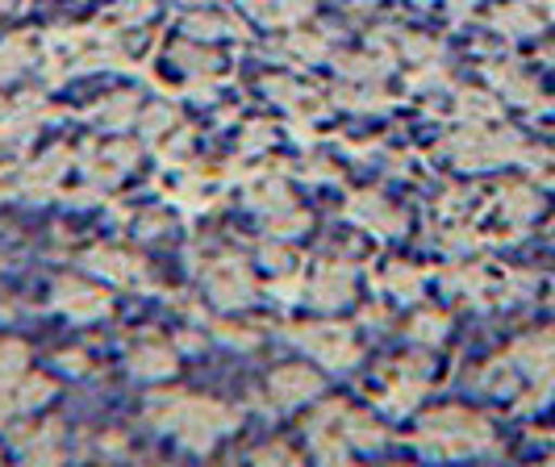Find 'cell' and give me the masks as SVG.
<instances>
[{"label":"cell","instance_id":"1","mask_svg":"<svg viewBox=\"0 0 555 467\" xmlns=\"http://www.w3.org/2000/svg\"><path fill=\"white\" fill-rule=\"evenodd\" d=\"M146 421L171 430L189 451H209L225 430H234V410H225L214 397H189V392H155L146 405Z\"/></svg>","mask_w":555,"mask_h":467},{"label":"cell","instance_id":"2","mask_svg":"<svg viewBox=\"0 0 555 467\" xmlns=\"http://www.w3.org/2000/svg\"><path fill=\"white\" fill-rule=\"evenodd\" d=\"M414 446L426 459H460V455H489L493 451V430L485 417H476L468 410H435L430 417H422Z\"/></svg>","mask_w":555,"mask_h":467},{"label":"cell","instance_id":"3","mask_svg":"<svg viewBox=\"0 0 555 467\" xmlns=\"http://www.w3.org/2000/svg\"><path fill=\"white\" fill-rule=\"evenodd\" d=\"M443 155H451L460 167H498L522 159L527 142L518 130H493L489 121H473V126H464V130L447 138Z\"/></svg>","mask_w":555,"mask_h":467},{"label":"cell","instance_id":"4","mask_svg":"<svg viewBox=\"0 0 555 467\" xmlns=\"http://www.w3.org/2000/svg\"><path fill=\"white\" fill-rule=\"evenodd\" d=\"M284 338H288L297 351H306V355H313L318 363L334 367V372H343V367H351V363L360 359V342H356V334L347 330V326L306 322V326H288Z\"/></svg>","mask_w":555,"mask_h":467},{"label":"cell","instance_id":"5","mask_svg":"<svg viewBox=\"0 0 555 467\" xmlns=\"http://www.w3.org/2000/svg\"><path fill=\"white\" fill-rule=\"evenodd\" d=\"M509 359H514V367L522 372V380L530 385L527 405H539L555 388V330H539L518 338Z\"/></svg>","mask_w":555,"mask_h":467},{"label":"cell","instance_id":"6","mask_svg":"<svg viewBox=\"0 0 555 467\" xmlns=\"http://www.w3.org/2000/svg\"><path fill=\"white\" fill-rule=\"evenodd\" d=\"M205 293L218 309H247L255 301V275L238 255H218L201 268Z\"/></svg>","mask_w":555,"mask_h":467},{"label":"cell","instance_id":"7","mask_svg":"<svg viewBox=\"0 0 555 467\" xmlns=\"http://www.w3.org/2000/svg\"><path fill=\"white\" fill-rule=\"evenodd\" d=\"M430 376H435V363L426 355H405L397 363V372H392L389 388H385V410L389 413H410L426 397V388H430Z\"/></svg>","mask_w":555,"mask_h":467},{"label":"cell","instance_id":"8","mask_svg":"<svg viewBox=\"0 0 555 467\" xmlns=\"http://www.w3.org/2000/svg\"><path fill=\"white\" fill-rule=\"evenodd\" d=\"M343 413H347L343 401H326L322 410L309 417V426H306L313 455L326 459V464H347V459H351V442L343 434Z\"/></svg>","mask_w":555,"mask_h":467},{"label":"cell","instance_id":"9","mask_svg":"<svg viewBox=\"0 0 555 467\" xmlns=\"http://www.w3.org/2000/svg\"><path fill=\"white\" fill-rule=\"evenodd\" d=\"M134 164H139V146L134 142H109V146H88L80 167L92 184L109 189V184H121L134 171Z\"/></svg>","mask_w":555,"mask_h":467},{"label":"cell","instance_id":"10","mask_svg":"<svg viewBox=\"0 0 555 467\" xmlns=\"http://www.w3.org/2000/svg\"><path fill=\"white\" fill-rule=\"evenodd\" d=\"M318 392H322V376L306 363H284L268 380V397H272L276 410H297V405L313 401Z\"/></svg>","mask_w":555,"mask_h":467},{"label":"cell","instance_id":"11","mask_svg":"<svg viewBox=\"0 0 555 467\" xmlns=\"http://www.w3.org/2000/svg\"><path fill=\"white\" fill-rule=\"evenodd\" d=\"M109 297H105V288H96V284H88V280H59L55 284V309L59 313H67L72 322H96V317H105L109 313Z\"/></svg>","mask_w":555,"mask_h":467},{"label":"cell","instance_id":"12","mask_svg":"<svg viewBox=\"0 0 555 467\" xmlns=\"http://www.w3.org/2000/svg\"><path fill=\"white\" fill-rule=\"evenodd\" d=\"M356 297V268L351 263H343V259H331V263H322L313 280H309V301L318 304V309H343V304Z\"/></svg>","mask_w":555,"mask_h":467},{"label":"cell","instance_id":"13","mask_svg":"<svg viewBox=\"0 0 555 467\" xmlns=\"http://www.w3.org/2000/svg\"><path fill=\"white\" fill-rule=\"evenodd\" d=\"M263 92L276 101L280 109H288L297 121H309V117H322V113L331 109V96H322V92H313L306 83H297L293 76H268L263 80Z\"/></svg>","mask_w":555,"mask_h":467},{"label":"cell","instance_id":"14","mask_svg":"<svg viewBox=\"0 0 555 467\" xmlns=\"http://www.w3.org/2000/svg\"><path fill=\"white\" fill-rule=\"evenodd\" d=\"M347 218L376 234H401V225H405V213L380 193H356L347 200Z\"/></svg>","mask_w":555,"mask_h":467},{"label":"cell","instance_id":"15","mask_svg":"<svg viewBox=\"0 0 555 467\" xmlns=\"http://www.w3.org/2000/svg\"><path fill=\"white\" fill-rule=\"evenodd\" d=\"M72 164H76V155H72L67 146L47 151L42 159H34V164L22 171V193L34 196V200H47V196L63 184V176H67V167H72Z\"/></svg>","mask_w":555,"mask_h":467},{"label":"cell","instance_id":"16","mask_svg":"<svg viewBox=\"0 0 555 467\" xmlns=\"http://www.w3.org/2000/svg\"><path fill=\"white\" fill-rule=\"evenodd\" d=\"M83 268L101 280H113V284H142L146 280V263L130 250L117 247H92L83 255Z\"/></svg>","mask_w":555,"mask_h":467},{"label":"cell","instance_id":"17","mask_svg":"<svg viewBox=\"0 0 555 467\" xmlns=\"http://www.w3.org/2000/svg\"><path fill=\"white\" fill-rule=\"evenodd\" d=\"M13 446L26 455L29 464H59V459H67L63 426H59V421H42V426L17 430V434H13Z\"/></svg>","mask_w":555,"mask_h":467},{"label":"cell","instance_id":"18","mask_svg":"<svg viewBox=\"0 0 555 467\" xmlns=\"http://www.w3.org/2000/svg\"><path fill=\"white\" fill-rule=\"evenodd\" d=\"M42 117H47L42 96H26L17 105H0V146H17V142L34 138Z\"/></svg>","mask_w":555,"mask_h":467},{"label":"cell","instance_id":"19","mask_svg":"<svg viewBox=\"0 0 555 467\" xmlns=\"http://www.w3.org/2000/svg\"><path fill=\"white\" fill-rule=\"evenodd\" d=\"M331 101L338 109H351V113H385L392 105L389 88L380 80H343L331 92Z\"/></svg>","mask_w":555,"mask_h":467},{"label":"cell","instance_id":"20","mask_svg":"<svg viewBox=\"0 0 555 467\" xmlns=\"http://www.w3.org/2000/svg\"><path fill=\"white\" fill-rule=\"evenodd\" d=\"M489 80H493V88H498L501 96H509V101L522 105V109H539V105H543L539 83L530 80L518 63H489Z\"/></svg>","mask_w":555,"mask_h":467},{"label":"cell","instance_id":"21","mask_svg":"<svg viewBox=\"0 0 555 467\" xmlns=\"http://www.w3.org/2000/svg\"><path fill=\"white\" fill-rule=\"evenodd\" d=\"M176 372V351L159 342V338H146L130 351V376L139 380H167Z\"/></svg>","mask_w":555,"mask_h":467},{"label":"cell","instance_id":"22","mask_svg":"<svg viewBox=\"0 0 555 467\" xmlns=\"http://www.w3.org/2000/svg\"><path fill=\"white\" fill-rule=\"evenodd\" d=\"M501 221L509 225V230H522L530 221L539 218V209H543V196L534 193L530 184H509V189H501Z\"/></svg>","mask_w":555,"mask_h":467},{"label":"cell","instance_id":"23","mask_svg":"<svg viewBox=\"0 0 555 467\" xmlns=\"http://www.w3.org/2000/svg\"><path fill=\"white\" fill-rule=\"evenodd\" d=\"M247 205L255 209V213L272 218V213H284V209H293L297 200H293V193H288L284 176H259V180H250Z\"/></svg>","mask_w":555,"mask_h":467},{"label":"cell","instance_id":"24","mask_svg":"<svg viewBox=\"0 0 555 467\" xmlns=\"http://www.w3.org/2000/svg\"><path fill=\"white\" fill-rule=\"evenodd\" d=\"M243 4L263 26H297L313 13V0H243Z\"/></svg>","mask_w":555,"mask_h":467},{"label":"cell","instance_id":"25","mask_svg":"<svg viewBox=\"0 0 555 467\" xmlns=\"http://www.w3.org/2000/svg\"><path fill=\"white\" fill-rule=\"evenodd\" d=\"M493 29L505 34V38H530V34L543 29V17H539V9L530 0H514V4H501L493 13Z\"/></svg>","mask_w":555,"mask_h":467},{"label":"cell","instance_id":"26","mask_svg":"<svg viewBox=\"0 0 555 467\" xmlns=\"http://www.w3.org/2000/svg\"><path fill=\"white\" fill-rule=\"evenodd\" d=\"M171 63L196 83L214 80V76L222 72V55H214L209 47H193V42H180V47L171 51Z\"/></svg>","mask_w":555,"mask_h":467},{"label":"cell","instance_id":"27","mask_svg":"<svg viewBox=\"0 0 555 467\" xmlns=\"http://www.w3.org/2000/svg\"><path fill=\"white\" fill-rule=\"evenodd\" d=\"M134 117H139V96L134 92H113V96H105L96 109L88 113V121L101 126V130H126Z\"/></svg>","mask_w":555,"mask_h":467},{"label":"cell","instance_id":"28","mask_svg":"<svg viewBox=\"0 0 555 467\" xmlns=\"http://www.w3.org/2000/svg\"><path fill=\"white\" fill-rule=\"evenodd\" d=\"M392 63L397 59L385 55V51H367V55H338L334 59V67H338V76L343 80H385L392 72Z\"/></svg>","mask_w":555,"mask_h":467},{"label":"cell","instance_id":"29","mask_svg":"<svg viewBox=\"0 0 555 467\" xmlns=\"http://www.w3.org/2000/svg\"><path fill=\"white\" fill-rule=\"evenodd\" d=\"M334 38L322 29H293L288 42H284V55L297 59V63H326L331 59Z\"/></svg>","mask_w":555,"mask_h":467},{"label":"cell","instance_id":"30","mask_svg":"<svg viewBox=\"0 0 555 467\" xmlns=\"http://www.w3.org/2000/svg\"><path fill=\"white\" fill-rule=\"evenodd\" d=\"M343 434L351 442V451H376V446H385V426L376 421V417H367V413H343Z\"/></svg>","mask_w":555,"mask_h":467},{"label":"cell","instance_id":"31","mask_svg":"<svg viewBox=\"0 0 555 467\" xmlns=\"http://www.w3.org/2000/svg\"><path fill=\"white\" fill-rule=\"evenodd\" d=\"M34 63V42L26 34H13L0 42V83H13Z\"/></svg>","mask_w":555,"mask_h":467},{"label":"cell","instance_id":"32","mask_svg":"<svg viewBox=\"0 0 555 467\" xmlns=\"http://www.w3.org/2000/svg\"><path fill=\"white\" fill-rule=\"evenodd\" d=\"M443 284L451 288V293H460V297L480 301V297L489 293V272H485L480 263H455V268H447Z\"/></svg>","mask_w":555,"mask_h":467},{"label":"cell","instance_id":"33","mask_svg":"<svg viewBox=\"0 0 555 467\" xmlns=\"http://www.w3.org/2000/svg\"><path fill=\"white\" fill-rule=\"evenodd\" d=\"M476 385L485 388V392H493V397H509V392H518V385H522V372L514 367V359H493L480 376H476Z\"/></svg>","mask_w":555,"mask_h":467},{"label":"cell","instance_id":"34","mask_svg":"<svg viewBox=\"0 0 555 467\" xmlns=\"http://www.w3.org/2000/svg\"><path fill=\"white\" fill-rule=\"evenodd\" d=\"M385 288H389L397 301H417L422 297V272H417L414 263L392 259L389 268H385Z\"/></svg>","mask_w":555,"mask_h":467},{"label":"cell","instance_id":"35","mask_svg":"<svg viewBox=\"0 0 555 467\" xmlns=\"http://www.w3.org/2000/svg\"><path fill=\"white\" fill-rule=\"evenodd\" d=\"M26 363H29L26 342H17V338H4V342H0V388L17 385V380L26 376Z\"/></svg>","mask_w":555,"mask_h":467},{"label":"cell","instance_id":"36","mask_svg":"<svg viewBox=\"0 0 555 467\" xmlns=\"http://www.w3.org/2000/svg\"><path fill=\"white\" fill-rule=\"evenodd\" d=\"M410 338L417 347H435L447 338V313L443 309H422L414 322H410Z\"/></svg>","mask_w":555,"mask_h":467},{"label":"cell","instance_id":"37","mask_svg":"<svg viewBox=\"0 0 555 467\" xmlns=\"http://www.w3.org/2000/svg\"><path fill=\"white\" fill-rule=\"evenodd\" d=\"M268 225V238H280V243H288V238H301L309 230V213L306 209H284V213H272V218H263Z\"/></svg>","mask_w":555,"mask_h":467},{"label":"cell","instance_id":"38","mask_svg":"<svg viewBox=\"0 0 555 467\" xmlns=\"http://www.w3.org/2000/svg\"><path fill=\"white\" fill-rule=\"evenodd\" d=\"M13 397H17V410H22V413L42 410V405H47V401L55 397V385H51L47 376H22V380H17V392H13Z\"/></svg>","mask_w":555,"mask_h":467},{"label":"cell","instance_id":"39","mask_svg":"<svg viewBox=\"0 0 555 467\" xmlns=\"http://www.w3.org/2000/svg\"><path fill=\"white\" fill-rule=\"evenodd\" d=\"M455 109H460V117H468V121H493V117H498V101H493L489 92L464 88L460 101H455Z\"/></svg>","mask_w":555,"mask_h":467},{"label":"cell","instance_id":"40","mask_svg":"<svg viewBox=\"0 0 555 467\" xmlns=\"http://www.w3.org/2000/svg\"><path fill=\"white\" fill-rule=\"evenodd\" d=\"M139 130L146 142H164V138L176 130V109H171V105H151V109L142 113Z\"/></svg>","mask_w":555,"mask_h":467},{"label":"cell","instance_id":"41","mask_svg":"<svg viewBox=\"0 0 555 467\" xmlns=\"http://www.w3.org/2000/svg\"><path fill=\"white\" fill-rule=\"evenodd\" d=\"M214 334H218V342L238 347V351H250L259 342V334L250 330V326H234V322H214Z\"/></svg>","mask_w":555,"mask_h":467},{"label":"cell","instance_id":"42","mask_svg":"<svg viewBox=\"0 0 555 467\" xmlns=\"http://www.w3.org/2000/svg\"><path fill=\"white\" fill-rule=\"evenodd\" d=\"M230 22L225 17H214V13H196V17H189V34L193 38H218V34H230Z\"/></svg>","mask_w":555,"mask_h":467},{"label":"cell","instance_id":"43","mask_svg":"<svg viewBox=\"0 0 555 467\" xmlns=\"http://www.w3.org/2000/svg\"><path fill=\"white\" fill-rule=\"evenodd\" d=\"M151 13H155V0H121V4L113 9V17L126 22V26H139V22H146Z\"/></svg>","mask_w":555,"mask_h":467},{"label":"cell","instance_id":"44","mask_svg":"<svg viewBox=\"0 0 555 467\" xmlns=\"http://www.w3.org/2000/svg\"><path fill=\"white\" fill-rule=\"evenodd\" d=\"M259 259H263L272 272H288V268H293V255H288V247H284L280 238H268V243L259 247Z\"/></svg>","mask_w":555,"mask_h":467},{"label":"cell","instance_id":"45","mask_svg":"<svg viewBox=\"0 0 555 467\" xmlns=\"http://www.w3.org/2000/svg\"><path fill=\"white\" fill-rule=\"evenodd\" d=\"M272 293H276L280 301H297V293H301V275H297V268L276 272V280H272Z\"/></svg>","mask_w":555,"mask_h":467},{"label":"cell","instance_id":"46","mask_svg":"<svg viewBox=\"0 0 555 467\" xmlns=\"http://www.w3.org/2000/svg\"><path fill=\"white\" fill-rule=\"evenodd\" d=\"M167 225H171V218L159 213V209H151V213H142L139 218V234L142 238H159V234H167Z\"/></svg>","mask_w":555,"mask_h":467},{"label":"cell","instance_id":"47","mask_svg":"<svg viewBox=\"0 0 555 467\" xmlns=\"http://www.w3.org/2000/svg\"><path fill=\"white\" fill-rule=\"evenodd\" d=\"M255 459H259V464H297V455H293V451H288L284 442L259 446V451H255Z\"/></svg>","mask_w":555,"mask_h":467},{"label":"cell","instance_id":"48","mask_svg":"<svg viewBox=\"0 0 555 467\" xmlns=\"http://www.w3.org/2000/svg\"><path fill=\"white\" fill-rule=\"evenodd\" d=\"M443 247L447 250H473L476 234L468 230V225H455V230H447V234H443Z\"/></svg>","mask_w":555,"mask_h":467},{"label":"cell","instance_id":"49","mask_svg":"<svg viewBox=\"0 0 555 467\" xmlns=\"http://www.w3.org/2000/svg\"><path fill=\"white\" fill-rule=\"evenodd\" d=\"M263 146H272V126H247V134H243V151H263Z\"/></svg>","mask_w":555,"mask_h":467},{"label":"cell","instance_id":"50","mask_svg":"<svg viewBox=\"0 0 555 467\" xmlns=\"http://www.w3.org/2000/svg\"><path fill=\"white\" fill-rule=\"evenodd\" d=\"M176 193H180L184 205H205V193H209V189H205V180L189 176V180H180V189H176Z\"/></svg>","mask_w":555,"mask_h":467},{"label":"cell","instance_id":"51","mask_svg":"<svg viewBox=\"0 0 555 467\" xmlns=\"http://www.w3.org/2000/svg\"><path fill=\"white\" fill-rule=\"evenodd\" d=\"M67 205H76V209H88V205H101V184H83L76 193H67Z\"/></svg>","mask_w":555,"mask_h":467},{"label":"cell","instance_id":"52","mask_svg":"<svg viewBox=\"0 0 555 467\" xmlns=\"http://www.w3.org/2000/svg\"><path fill=\"white\" fill-rule=\"evenodd\" d=\"M59 367H63V372H72V376H83V372H88V355L67 351V355H59Z\"/></svg>","mask_w":555,"mask_h":467},{"label":"cell","instance_id":"53","mask_svg":"<svg viewBox=\"0 0 555 467\" xmlns=\"http://www.w3.org/2000/svg\"><path fill=\"white\" fill-rule=\"evenodd\" d=\"M13 413H22V410H17L13 388H0V426H9V417H13Z\"/></svg>","mask_w":555,"mask_h":467},{"label":"cell","instance_id":"54","mask_svg":"<svg viewBox=\"0 0 555 467\" xmlns=\"http://www.w3.org/2000/svg\"><path fill=\"white\" fill-rule=\"evenodd\" d=\"M530 4H534V9H543V13H552V17H555V0H530Z\"/></svg>","mask_w":555,"mask_h":467},{"label":"cell","instance_id":"55","mask_svg":"<svg viewBox=\"0 0 555 467\" xmlns=\"http://www.w3.org/2000/svg\"><path fill=\"white\" fill-rule=\"evenodd\" d=\"M13 193V184H9V176H0V200Z\"/></svg>","mask_w":555,"mask_h":467},{"label":"cell","instance_id":"56","mask_svg":"<svg viewBox=\"0 0 555 467\" xmlns=\"http://www.w3.org/2000/svg\"><path fill=\"white\" fill-rule=\"evenodd\" d=\"M13 4H17V0H0V17H4V13L13 9Z\"/></svg>","mask_w":555,"mask_h":467}]
</instances>
